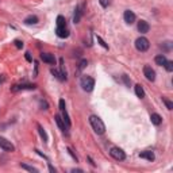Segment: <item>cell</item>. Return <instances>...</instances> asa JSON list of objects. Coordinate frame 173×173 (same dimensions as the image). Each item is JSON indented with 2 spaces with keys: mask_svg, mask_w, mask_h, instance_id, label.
<instances>
[{
  "mask_svg": "<svg viewBox=\"0 0 173 173\" xmlns=\"http://www.w3.org/2000/svg\"><path fill=\"white\" fill-rule=\"evenodd\" d=\"M89 123H91V126H92V129H93V131L96 134H99V135L104 134V131H106V126H104L103 120L99 118V116H96V115H91L89 116Z\"/></svg>",
  "mask_w": 173,
  "mask_h": 173,
  "instance_id": "6da1fadb",
  "label": "cell"
},
{
  "mask_svg": "<svg viewBox=\"0 0 173 173\" xmlns=\"http://www.w3.org/2000/svg\"><path fill=\"white\" fill-rule=\"evenodd\" d=\"M80 86L83 88L85 92H91L95 86V80L91 76H83L80 80Z\"/></svg>",
  "mask_w": 173,
  "mask_h": 173,
  "instance_id": "7a4b0ae2",
  "label": "cell"
},
{
  "mask_svg": "<svg viewBox=\"0 0 173 173\" xmlns=\"http://www.w3.org/2000/svg\"><path fill=\"white\" fill-rule=\"evenodd\" d=\"M135 47H137L138 51H146L150 47L149 39L145 38V37H139V38H137V41H135Z\"/></svg>",
  "mask_w": 173,
  "mask_h": 173,
  "instance_id": "3957f363",
  "label": "cell"
},
{
  "mask_svg": "<svg viewBox=\"0 0 173 173\" xmlns=\"http://www.w3.org/2000/svg\"><path fill=\"white\" fill-rule=\"evenodd\" d=\"M110 156L114 158V160H116V161H123V160L126 158L125 152H123L122 149H119V147H111L110 149Z\"/></svg>",
  "mask_w": 173,
  "mask_h": 173,
  "instance_id": "277c9868",
  "label": "cell"
},
{
  "mask_svg": "<svg viewBox=\"0 0 173 173\" xmlns=\"http://www.w3.org/2000/svg\"><path fill=\"white\" fill-rule=\"evenodd\" d=\"M60 62H61V72L53 68V69H51V75H54V77H57V79L61 80V81H65V80H66V72L64 69V60L61 58Z\"/></svg>",
  "mask_w": 173,
  "mask_h": 173,
  "instance_id": "5b68a950",
  "label": "cell"
},
{
  "mask_svg": "<svg viewBox=\"0 0 173 173\" xmlns=\"http://www.w3.org/2000/svg\"><path fill=\"white\" fill-rule=\"evenodd\" d=\"M0 147L4 152H14L15 150V146L11 143V141H8V139H6L3 137H0Z\"/></svg>",
  "mask_w": 173,
  "mask_h": 173,
  "instance_id": "8992f818",
  "label": "cell"
},
{
  "mask_svg": "<svg viewBox=\"0 0 173 173\" xmlns=\"http://www.w3.org/2000/svg\"><path fill=\"white\" fill-rule=\"evenodd\" d=\"M84 4H80L77 7L75 8V15H73V22L75 23H80V19H81V16L84 15Z\"/></svg>",
  "mask_w": 173,
  "mask_h": 173,
  "instance_id": "52a82bcc",
  "label": "cell"
},
{
  "mask_svg": "<svg viewBox=\"0 0 173 173\" xmlns=\"http://www.w3.org/2000/svg\"><path fill=\"white\" fill-rule=\"evenodd\" d=\"M143 75H145V77L149 81H154L156 80V72L152 69V66H149V65H145L143 66Z\"/></svg>",
  "mask_w": 173,
  "mask_h": 173,
  "instance_id": "ba28073f",
  "label": "cell"
},
{
  "mask_svg": "<svg viewBox=\"0 0 173 173\" xmlns=\"http://www.w3.org/2000/svg\"><path fill=\"white\" fill-rule=\"evenodd\" d=\"M123 19H125V22H126L127 24H133L134 22H135V19H137V16H135V14H134L133 11L126 10L125 14H123Z\"/></svg>",
  "mask_w": 173,
  "mask_h": 173,
  "instance_id": "9c48e42d",
  "label": "cell"
},
{
  "mask_svg": "<svg viewBox=\"0 0 173 173\" xmlns=\"http://www.w3.org/2000/svg\"><path fill=\"white\" fill-rule=\"evenodd\" d=\"M41 60H42L43 62L50 64V65H54V64H55L54 55L50 54V53H41Z\"/></svg>",
  "mask_w": 173,
  "mask_h": 173,
  "instance_id": "30bf717a",
  "label": "cell"
},
{
  "mask_svg": "<svg viewBox=\"0 0 173 173\" xmlns=\"http://www.w3.org/2000/svg\"><path fill=\"white\" fill-rule=\"evenodd\" d=\"M37 85L35 84H19V85H14L11 88L12 92H16V91H20V89H35Z\"/></svg>",
  "mask_w": 173,
  "mask_h": 173,
  "instance_id": "8fae6325",
  "label": "cell"
},
{
  "mask_svg": "<svg viewBox=\"0 0 173 173\" xmlns=\"http://www.w3.org/2000/svg\"><path fill=\"white\" fill-rule=\"evenodd\" d=\"M149 30H150V26L146 20H139L138 22V31L141 34H146V33H149Z\"/></svg>",
  "mask_w": 173,
  "mask_h": 173,
  "instance_id": "7c38bea8",
  "label": "cell"
},
{
  "mask_svg": "<svg viewBox=\"0 0 173 173\" xmlns=\"http://www.w3.org/2000/svg\"><path fill=\"white\" fill-rule=\"evenodd\" d=\"M139 157L143 158V160H147V161H150V162H153L154 160H156L154 153H153V152H150V150H145V152L139 153Z\"/></svg>",
  "mask_w": 173,
  "mask_h": 173,
  "instance_id": "4fadbf2b",
  "label": "cell"
},
{
  "mask_svg": "<svg viewBox=\"0 0 173 173\" xmlns=\"http://www.w3.org/2000/svg\"><path fill=\"white\" fill-rule=\"evenodd\" d=\"M55 33L60 38H68L69 37V30L66 27H57L55 28Z\"/></svg>",
  "mask_w": 173,
  "mask_h": 173,
  "instance_id": "5bb4252c",
  "label": "cell"
},
{
  "mask_svg": "<svg viewBox=\"0 0 173 173\" xmlns=\"http://www.w3.org/2000/svg\"><path fill=\"white\" fill-rule=\"evenodd\" d=\"M54 119H55V123L58 125L60 129L62 130L64 133H66V125H65V122L62 120V116H61V115H55Z\"/></svg>",
  "mask_w": 173,
  "mask_h": 173,
  "instance_id": "9a60e30c",
  "label": "cell"
},
{
  "mask_svg": "<svg viewBox=\"0 0 173 173\" xmlns=\"http://www.w3.org/2000/svg\"><path fill=\"white\" fill-rule=\"evenodd\" d=\"M150 120H152V123H153L154 126H160V125L162 123L161 115H158V114H152V116H150Z\"/></svg>",
  "mask_w": 173,
  "mask_h": 173,
  "instance_id": "2e32d148",
  "label": "cell"
},
{
  "mask_svg": "<svg viewBox=\"0 0 173 173\" xmlns=\"http://www.w3.org/2000/svg\"><path fill=\"white\" fill-rule=\"evenodd\" d=\"M154 61H156V64H157V65H160V66H164V65H165V62L168 61V60H166L165 54H158L157 57L154 58Z\"/></svg>",
  "mask_w": 173,
  "mask_h": 173,
  "instance_id": "e0dca14e",
  "label": "cell"
},
{
  "mask_svg": "<svg viewBox=\"0 0 173 173\" xmlns=\"http://www.w3.org/2000/svg\"><path fill=\"white\" fill-rule=\"evenodd\" d=\"M39 22V19H38V16H35V15H30V16H27L26 19H24V23L26 24H37Z\"/></svg>",
  "mask_w": 173,
  "mask_h": 173,
  "instance_id": "ac0fdd59",
  "label": "cell"
},
{
  "mask_svg": "<svg viewBox=\"0 0 173 173\" xmlns=\"http://www.w3.org/2000/svg\"><path fill=\"white\" fill-rule=\"evenodd\" d=\"M134 89H135V95H137L138 98H145V91H143V86L141 84H137V85L134 86Z\"/></svg>",
  "mask_w": 173,
  "mask_h": 173,
  "instance_id": "d6986e66",
  "label": "cell"
},
{
  "mask_svg": "<svg viewBox=\"0 0 173 173\" xmlns=\"http://www.w3.org/2000/svg\"><path fill=\"white\" fill-rule=\"evenodd\" d=\"M37 127H38V133H39L41 138H42V139H43V142L46 143V142H47V139H49V138H47V134H46V131H45V129H43V127L41 126V125H37Z\"/></svg>",
  "mask_w": 173,
  "mask_h": 173,
  "instance_id": "ffe728a7",
  "label": "cell"
},
{
  "mask_svg": "<svg viewBox=\"0 0 173 173\" xmlns=\"http://www.w3.org/2000/svg\"><path fill=\"white\" fill-rule=\"evenodd\" d=\"M57 27H66V20L62 15L57 16Z\"/></svg>",
  "mask_w": 173,
  "mask_h": 173,
  "instance_id": "44dd1931",
  "label": "cell"
},
{
  "mask_svg": "<svg viewBox=\"0 0 173 173\" xmlns=\"http://www.w3.org/2000/svg\"><path fill=\"white\" fill-rule=\"evenodd\" d=\"M62 120L65 122L66 127H71V126H72V122H71V119H69V115H68L66 110H64V111H62Z\"/></svg>",
  "mask_w": 173,
  "mask_h": 173,
  "instance_id": "7402d4cb",
  "label": "cell"
},
{
  "mask_svg": "<svg viewBox=\"0 0 173 173\" xmlns=\"http://www.w3.org/2000/svg\"><path fill=\"white\" fill-rule=\"evenodd\" d=\"M20 168H22V169L28 170V172L38 173V169H37V168H34V166H30V165H26V164H20Z\"/></svg>",
  "mask_w": 173,
  "mask_h": 173,
  "instance_id": "603a6c76",
  "label": "cell"
},
{
  "mask_svg": "<svg viewBox=\"0 0 173 173\" xmlns=\"http://www.w3.org/2000/svg\"><path fill=\"white\" fill-rule=\"evenodd\" d=\"M161 47H162V49H164L165 51H169L170 49H172V42H170V41H168V42H164V43L161 45Z\"/></svg>",
  "mask_w": 173,
  "mask_h": 173,
  "instance_id": "cb8c5ba5",
  "label": "cell"
},
{
  "mask_svg": "<svg viewBox=\"0 0 173 173\" xmlns=\"http://www.w3.org/2000/svg\"><path fill=\"white\" fill-rule=\"evenodd\" d=\"M162 102L165 103V106L168 110H173V102H170V100H168L166 98H162Z\"/></svg>",
  "mask_w": 173,
  "mask_h": 173,
  "instance_id": "d4e9b609",
  "label": "cell"
},
{
  "mask_svg": "<svg viewBox=\"0 0 173 173\" xmlns=\"http://www.w3.org/2000/svg\"><path fill=\"white\" fill-rule=\"evenodd\" d=\"M164 66H165V69L168 72H173V61H166Z\"/></svg>",
  "mask_w": 173,
  "mask_h": 173,
  "instance_id": "484cf974",
  "label": "cell"
},
{
  "mask_svg": "<svg viewBox=\"0 0 173 173\" xmlns=\"http://www.w3.org/2000/svg\"><path fill=\"white\" fill-rule=\"evenodd\" d=\"M86 65H88V61H86V60H81L80 64H79V69H80V71H83Z\"/></svg>",
  "mask_w": 173,
  "mask_h": 173,
  "instance_id": "4316f807",
  "label": "cell"
},
{
  "mask_svg": "<svg viewBox=\"0 0 173 173\" xmlns=\"http://www.w3.org/2000/svg\"><path fill=\"white\" fill-rule=\"evenodd\" d=\"M68 153H69V154H71V156H72V157H73V160H75L76 162L79 161V158H77V156H76V154H75V152H73V150H72L71 147H68Z\"/></svg>",
  "mask_w": 173,
  "mask_h": 173,
  "instance_id": "83f0119b",
  "label": "cell"
},
{
  "mask_svg": "<svg viewBox=\"0 0 173 173\" xmlns=\"http://www.w3.org/2000/svg\"><path fill=\"white\" fill-rule=\"evenodd\" d=\"M99 3H100V6H102V7H108V6H110V0H99Z\"/></svg>",
  "mask_w": 173,
  "mask_h": 173,
  "instance_id": "f1b7e54d",
  "label": "cell"
},
{
  "mask_svg": "<svg viewBox=\"0 0 173 173\" xmlns=\"http://www.w3.org/2000/svg\"><path fill=\"white\" fill-rule=\"evenodd\" d=\"M122 79H123V81H125V84H126L127 86H130V85H131V80H130V79H129V77H127L126 75H123V76H122Z\"/></svg>",
  "mask_w": 173,
  "mask_h": 173,
  "instance_id": "f546056e",
  "label": "cell"
},
{
  "mask_svg": "<svg viewBox=\"0 0 173 173\" xmlns=\"http://www.w3.org/2000/svg\"><path fill=\"white\" fill-rule=\"evenodd\" d=\"M98 42L100 43V45H102L103 47H104V49H108V45H107L106 42H104V41L102 39V37H98Z\"/></svg>",
  "mask_w": 173,
  "mask_h": 173,
  "instance_id": "4dcf8cb0",
  "label": "cell"
},
{
  "mask_svg": "<svg viewBox=\"0 0 173 173\" xmlns=\"http://www.w3.org/2000/svg\"><path fill=\"white\" fill-rule=\"evenodd\" d=\"M60 110H61V111L66 110V106H65V100H64V99H61V100H60Z\"/></svg>",
  "mask_w": 173,
  "mask_h": 173,
  "instance_id": "1f68e13d",
  "label": "cell"
},
{
  "mask_svg": "<svg viewBox=\"0 0 173 173\" xmlns=\"http://www.w3.org/2000/svg\"><path fill=\"white\" fill-rule=\"evenodd\" d=\"M15 46L18 47V49H22V47H23V42H22V41H19V39H15Z\"/></svg>",
  "mask_w": 173,
  "mask_h": 173,
  "instance_id": "d6a6232c",
  "label": "cell"
},
{
  "mask_svg": "<svg viewBox=\"0 0 173 173\" xmlns=\"http://www.w3.org/2000/svg\"><path fill=\"white\" fill-rule=\"evenodd\" d=\"M41 107H42V110H47L49 104H47V102H45V100H41Z\"/></svg>",
  "mask_w": 173,
  "mask_h": 173,
  "instance_id": "836d02e7",
  "label": "cell"
},
{
  "mask_svg": "<svg viewBox=\"0 0 173 173\" xmlns=\"http://www.w3.org/2000/svg\"><path fill=\"white\" fill-rule=\"evenodd\" d=\"M26 60H27V61H30V62L33 61V60H31V55H30V53H28V51L26 53Z\"/></svg>",
  "mask_w": 173,
  "mask_h": 173,
  "instance_id": "e575fe53",
  "label": "cell"
},
{
  "mask_svg": "<svg viewBox=\"0 0 173 173\" xmlns=\"http://www.w3.org/2000/svg\"><path fill=\"white\" fill-rule=\"evenodd\" d=\"M47 164H49V169H50V172H51V173H55V169L53 168V166H51L50 162H47Z\"/></svg>",
  "mask_w": 173,
  "mask_h": 173,
  "instance_id": "d590c367",
  "label": "cell"
},
{
  "mask_svg": "<svg viewBox=\"0 0 173 173\" xmlns=\"http://www.w3.org/2000/svg\"><path fill=\"white\" fill-rule=\"evenodd\" d=\"M88 161L91 162V165H92V166H95V162H93V160H92L91 157H88Z\"/></svg>",
  "mask_w": 173,
  "mask_h": 173,
  "instance_id": "8d00e7d4",
  "label": "cell"
},
{
  "mask_svg": "<svg viewBox=\"0 0 173 173\" xmlns=\"http://www.w3.org/2000/svg\"><path fill=\"white\" fill-rule=\"evenodd\" d=\"M3 81H4V76H1V75H0V84L3 83Z\"/></svg>",
  "mask_w": 173,
  "mask_h": 173,
  "instance_id": "74e56055",
  "label": "cell"
}]
</instances>
